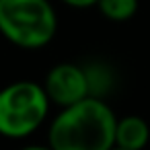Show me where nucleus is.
I'll return each instance as SVG.
<instances>
[{
    "label": "nucleus",
    "mask_w": 150,
    "mask_h": 150,
    "mask_svg": "<svg viewBox=\"0 0 150 150\" xmlns=\"http://www.w3.org/2000/svg\"><path fill=\"white\" fill-rule=\"evenodd\" d=\"M86 74H88V84H91V95L95 97H105V93L111 88V72L107 66L101 64H93V66H84Z\"/></svg>",
    "instance_id": "7"
},
{
    "label": "nucleus",
    "mask_w": 150,
    "mask_h": 150,
    "mask_svg": "<svg viewBox=\"0 0 150 150\" xmlns=\"http://www.w3.org/2000/svg\"><path fill=\"white\" fill-rule=\"evenodd\" d=\"M43 88L56 107H68L84 97L91 95V84H88V74L86 68L74 62H60L50 68L43 80Z\"/></svg>",
    "instance_id": "4"
},
{
    "label": "nucleus",
    "mask_w": 150,
    "mask_h": 150,
    "mask_svg": "<svg viewBox=\"0 0 150 150\" xmlns=\"http://www.w3.org/2000/svg\"><path fill=\"white\" fill-rule=\"evenodd\" d=\"M52 101L43 84L17 80L0 88V136L23 140L35 134L50 115Z\"/></svg>",
    "instance_id": "3"
},
{
    "label": "nucleus",
    "mask_w": 150,
    "mask_h": 150,
    "mask_svg": "<svg viewBox=\"0 0 150 150\" xmlns=\"http://www.w3.org/2000/svg\"><path fill=\"white\" fill-rule=\"evenodd\" d=\"M150 140V125L140 115L117 117L115 125V146L121 150H140Z\"/></svg>",
    "instance_id": "5"
},
{
    "label": "nucleus",
    "mask_w": 150,
    "mask_h": 150,
    "mask_svg": "<svg viewBox=\"0 0 150 150\" xmlns=\"http://www.w3.org/2000/svg\"><path fill=\"white\" fill-rule=\"evenodd\" d=\"M60 2H64L66 6L76 8V11H86V8L97 6V2H99V0H60Z\"/></svg>",
    "instance_id": "8"
},
{
    "label": "nucleus",
    "mask_w": 150,
    "mask_h": 150,
    "mask_svg": "<svg viewBox=\"0 0 150 150\" xmlns=\"http://www.w3.org/2000/svg\"><path fill=\"white\" fill-rule=\"evenodd\" d=\"M115 125L117 115L103 97L88 95L58 111L47 125V144L54 150H109Z\"/></svg>",
    "instance_id": "1"
},
{
    "label": "nucleus",
    "mask_w": 150,
    "mask_h": 150,
    "mask_svg": "<svg viewBox=\"0 0 150 150\" xmlns=\"http://www.w3.org/2000/svg\"><path fill=\"white\" fill-rule=\"evenodd\" d=\"M58 15L50 0H0V35L21 50L52 43Z\"/></svg>",
    "instance_id": "2"
},
{
    "label": "nucleus",
    "mask_w": 150,
    "mask_h": 150,
    "mask_svg": "<svg viewBox=\"0 0 150 150\" xmlns=\"http://www.w3.org/2000/svg\"><path fill=\"white\" fill-rule=\"evenodd\" d=\"M99 13L111 23H125L138 13V0H99Z\"/></svg>",
    "instance_id": "6"
}]
</instances>
